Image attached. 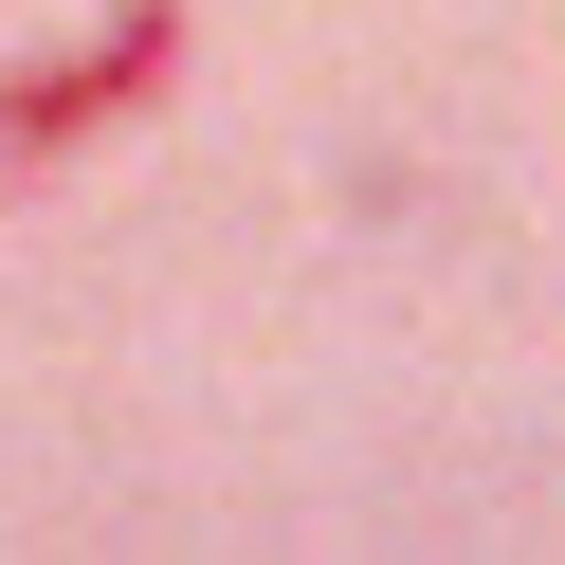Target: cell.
<instances>
[{
	"label": "cell",
	"mask_w": 565,
	"mask_h": 565,
	"mask_svg": "<svg viewBox=\"0 0 565 565\" xmlns=\"http://www.w3.org/2000/svg\"><path fill=\"white\" fill-rule=\"evenodd\" d=\"M164 92H183V0H110L74 55L0 74V183H38V164H74V147H110V128H147Z\"/></svg>",
	"instance_id": "6da1fadb"
}]
</instances>
